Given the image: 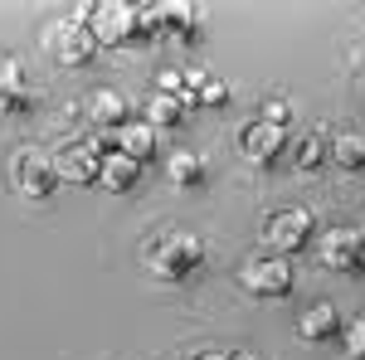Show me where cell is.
<instances>
[{
    "mask_svg": "<svg viewBox=\"0 0 365 360\" xmlns=\"http://www.w3.org/2000/svg\"><path fill=\"white\" fill-rule=\"evenodd\" d=\"M141 268L161 287H185L205 268V239L190 229H161L141 244Z\"/></svg>",
    "mask_w": 365,
    "mask_h": 360,
    "instance_id": "obj_1",
    "label": "cell"
},
{
    "mask_svg": "<svg viewBox=\"0 0 365 360\" xmlns=\"http://www.w3.org/2000/svg\"><path fill=\"white\" fill-rule=\"evenodd\" d=\"M10 185L25 195L29 205H49L58 195V166L49 151H34V146H25V151H15L10 156Z\"/></svg>",
    "mask_w": 365,
    "mask_h": 360,
    "instance_id": "obj_2",
    "label": "cell"
},
{
    "mask_svg": "<svg viewBox=\"0 0 365 360\" xmlns=\"http://www.w3.org/2000/svg\"><path fill=\"white\" fill-rule=\"evenodd\" d=\"M83 25L93 29L98 49L103 44L108 49H127V44H137V5H127V0H98V5L83 10Z\"/></svg>",
    "mask_w": 365,
    "mask_h": 360,
    "instance_id": "obj_3",
    "label": "cell"
},
{
    "mask_svg": "<svg viewBox=\"0 0 365 360\" xmlns=\"http://www.w3.org/2000/svg\"><path fill=\"white\" fill-rule=\"evenodd\" d=\"M239 282H244V292H249V297L278 302V297H287V292H292L297 273H292V263H287V258H278V253H253L249 263L239 268Z\"/></svg>",
    "mask_w": 365,
    "mask_h": 360,
    "instance_id": "obj_4",
    "label": "cell"
},
{
    "mask_svg": "<svg viewBox=\"0 0 365 360\" xmlns=\"http://www.w3.org/2000/svg\"><path fill=\"white\" fill-rule=\"evenodd\" d=\"M44 49H49V58L58 68H88L98 58V39H93V29L83 20H54L44 29Z\"/></svg>",
    "mask_w": 365,
    "mask_h": 360,
    "instance_id": "obj_5",
    "label": "cell"
},
{
    "mask_svg": "<svg viewBox=\"0 0 365 360\" xmlns=\"http://www.w3.org/2000/svg\"><path fill=\"white\" fill-rule=\"evenodd\" d=\"M317 258L341 277H365V229H327L317 239Z\"/></svg>",
    "mask_w": 365,
    "mask_h": 360,
    "instance_id": "obj_6",
    "label": "cell"
},
{
    "mask_svg": "<svg viewBox=\"0 0 365 360\" xmlns=\"http://www.w3.org/2000/svg\"><path fill=\"white\" fill-rule=\"evenodd\" d=\"M54 166L63 185H98L103 180V146L98 141H63L54 151Z\"/></svg>",
    "mask_w": 365,
    "mask_h": 360,
    "instance_id": "obj_7",
    "label": "cell"
},
{
    "mask_svg": "<svg viewBox=\"0 0 365 360\" xmlns=\"http://www.w3.org/2000/svg\"><path fill=\"white\" fill-rule=\"evenodd\" d=\"M312 229H317V220L307 210H278L273 220L263 224V239L278 249V258H287V253H302L312 244Z\"/></svg>",
    "mask_w": 365,
    "mask_h": 360,
    "instance_id": "obj_8",
    "label": "cell"
},
{
    "mask_svg": "<svg viewBox=\"0 0 365 360\" xmlns=\"http://www.w3.org/2000/svg\"><path fill=\"white\" fill-rule=\"evenodd\" d=\"M34 108H39V93L29 88L25 63L0 54V112H5V117H29Z\"/></svg>",
    "mask_w": 365,
    "mask_h": 360,
    "instance_id": "obj_9",
    "label": "cell"
},
{
    "mask_svg": "<svg viewBox=\"0 0 365 360\" xmlns=\"http://www.w3.org/2000/svg\"><path fill=\"white\" fill-rule=\"evenodd\" d=\"M108 151H122V156H132L137 166H146L156 151H161V132L141 117V122H127V127H117L113 132V146Z\"/></svg>",
    "mask_w": 365,
    "mask_h": 360,
    "instance_id": "obj_10",
    "label": "cell"
},
{
    "mask_svg": "<svg viewBox=\"0 0 365 360\" xmlns=\"http://www.w3.org/2000/svg\"><path fill=\"white\" fill-rule=\"evenodd\" d=\"M341 307L336 302H312L302 317H297V336L307 341V346H322V341H336L341 336Z\"/></svg>",
    "mask_w": 365,
    "mask_h": 360,
    "instance_id": "obj_11",
    "label": "cell"
},
{
    "mask_svg": "<svg viewBox=\"0 0 365 360\" xmlns=\"http://www.w3.org/2000/svg\"><path fill=\"white\" fill-rule=\"evenodd\" d=\"M239 146H244V156L249 161H278L282 156V146H287V137H282V127H268V122H244V132H239Z\"/></svg>",
    "mask_w": 365,
    "mask_h": 360,
    "instance_id": "obj_12",
    "label": "cell"
},
{
    "mask_svg": "<svg viewBox=\"0 0 365 360\" xmlns=\"http://www.w3.org/2000/svg\"><path fill=\"white\" fill-rule=\"evenodd\" d=\"M161 29L175 44H195L200 39V5H180V0H166L161 5Z\"/></svg>",
    "mask_w": 365,
    "mask_h": 360,
    "instance_id": "obj_13",
    "label": "cell"
},
{
    "mask_svg": "<svg viewBox=\"0 0 365 360\" xmlns=\"http://www.w3.org/2000/svg\"><path fill=\"white\" fill-rule=\"evenodd\" d=\"M166 175H170V185H175V190H200V185L210 180V166H205V156H200V151H170Z\"/></svg>",
    "mask_w": 365,
    "mask_h": 360,
    "instance_id": "obj_14",
    "label": "cell"
},
{
    "mask_svg": "<svg viewBox=\"0 0 365 360\" xmlns=\"http://www.w3.org/2000/svg\"><path fill=\"white\" fill-rule=\"evenodd\" d=\"M88 122L93 127H127V98L117 93V88H98L93 98H88Z\"/></svg>",
    "mask_w": 365,
    "mask_h": 360,
    "instance_id": "obj_15",
    "label": "cell"
},
{
    "mask_svg": "<svg viewBox=\"0 0 365 360\" xmlns=\"http://www.w3.org/2000/svg\"><path fill=\"white\" fill-rule=\"evenodd\" d=\"M137 180H141V166L132 161V156L103 151V180H98V185H108L113 195H127V190H137Z\"/></svg>",
    "mask_w": 365,
    "mask_h": 360,
    "instance_id": "obj_16",
    "label": "cell"
},
{
    "mask_svg": "<svg viewBox=\"0 0 365 360\" xmlns=\"http://www.w3.org/2000/svg\"><path fill=\"white\" fill-rule=\"evenodd\" d=\"M185 117H190V108H185L180 98H166V93H156V98L146 103V122H151L156 132H170V127H185Z\"/></svg>",
    "mask_w": 365,
    "mask_h": 360,
    "instance_id": "obj_17",
    "label": "cell"
},
{
    "mask_svg": "<svg viewBox=\"0 0 365 360\" xmlns=\"http://www.w3.org/2000/svg\"><path fill=\"white\" fill-rule=\"evenodd\" d=\"M327 151H331V161H336L341 170H365V137L361 132H341Z\"/></svg>",
    "mask_w": 365,
    "mask_h": 360,
    "instance_id": "obj_18",
    "label": "cell"
},
{
    "mask_svg": "<svg viewBox=\"0 0 365 360\" xmlns=\"http://www.w3.org/2000/svg\"><path fill=\"white\" fill-rule=\"evenodd\" d=\"M327 161H331V151H327V141L322 137H302L297 141V146H292V166L297 170H317V166H327Z\"/></svg>",
    "mask_w": 365,
    "mask_h": 360,
    "instance_id": "obj_19",
    "label": "cell"
},
{
    "mask_svg": "<svg viewBox=\"0 0 365 360\" xmlns=\"http://www.w3.org/2000/svg\"><path fill=\"white\" fill-rule=\"evenodd\" d=\"M341 356L346 360H365V317L341 326Z\"/></svg>",
    "mask_w": 365,
    "mask_h": 360,
    "instance_id": "obj_20",
    "label": "cell"
},
{
    "mask_svg": "<svg viewBox=\"0 0 365 360\" xmlns=\"http://www.w3.org/2000/svg\"><path fill=\"white\" fill-rule=\"evenodd\" d=\"M195 98H200V108H225L229 103V83L225 78H215V73H205L195 88Z\"/></svg>",
    "mask_w": 365,
    "mask_h": 360,
    "instance_id": "obj_21",
    "label": "cell"
},
{
    "mask_svg": "<svg viewBox=\"0 0 365 360\" xmlns=\"http://www.w3.org/2000/svg\"><path fill=\"white\" fill-rule=\"evenodd\" d=\"M287 117H292V108H287V103H268L258 122H268V127H287Z\"/></svg>",
    "mask_w": 365,
    "mask_h": 360,
    "instance_id": "obj_22",
    "label": "cell"
},
{
    "mask_svg": "<svg viewBox=\"0 0 365 360\" xmlns=\"http://www.w3.org/2000/svg\"><path fill=\"white\" fill-rule=\"evenodd\" d=\"M185 360H229L225 351H195V356H185Z\"/></svg>",
    "mask_w": 365,
    "mask_h": 360,
    "instance_id": "obj_23",
    "label": "cell"
},
{
    "mask_svg": "<svg viewBox=\"0 0 365 360\" xmlns=\"http://www.w3.org/2000/svg\"><path fill=\"white\" fill-rule=\"evenodd\" d=\"M229 360H268V356H249V351H244V356H229Z\"/></svg>",
    "mask_w": 365,
    "mask_h": 360,
    "instance_id": "obj_24",
    "label": "cell"
}]
</instances>
